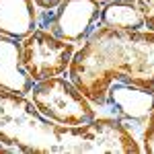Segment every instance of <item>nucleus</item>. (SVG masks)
<instances>
[{"label":"nucleus","instance_id":"7ed1b4c3","mask_svg":"<svg viewBox=\"0 0 154 154\" xmlns=\"http://www.w3.org/2000/svg\"><path fill=\"white\" fill-rule=\"evenodd\" d=\"M31 101L48 119L62 125H84L97 117L95 105L78 91L70 78L51 76L31 88Z\"/></svg>","mask_w":154,"mask_h":154},{"label":"nucleus","instance_id":"423d86ee","mask_svg":"<svg viewBox=\"0 0 154 154\" xmlns=\"http://www.w3.org/2000/svg\"><path fill=\"white\" fill-rule=\"evenodd\" d=\"M103 109H109L111 115L123 125H128L130 121L142 123L154 109V93L134 84L111 82L107 88Z\"/></svg>","mask_w":154,"mask_h":154},{"label":"nucleus","instance_id":"39448f33","mask_svg":"<svg viewBox=\"0 0 154 154\" xmlns=\"http://www.w3.org/2000/svg\"><path fill=\"white\" fill-rule=\"evenodd\" d=\"M74 51H76L74 43L58 39L41 27H37L31 35H27L21 41L23 66L35 82L66 74Z\"/></svg>","mask_w":154,"mask_h":154},{"label":"nucleus","instance_id":"1a4fd4ad","mask_svg":"<svg viewBox=\"0 0 154 154\" xmlns=\"http://www.w3.org/2000/svg\"><path fill=\"white\" fill-rule=\"evenodd\" d=\"M99 25H105L109 29H121V31H140L144 29V17L136 2L115 0L101 6Z\"/></svg>","mask_w":154,"mask_h":154},{"label":"nucleus","instance_id":"ddd939ff","mask_svg":"<svg viewBox=\"0 0 154 154\" xmlns=\"http://www.w3.org/2000/svg\"><path fill=\"white\" fill-rule=\"evenodd\" d=\"M97 2H101V4H107V2H115V0H97ZM131 2H136V0H131Z\"/></svg>","mask_w":154,"mask_h":154},{"label":"nucleus","instance_id":"f8f14e48","mask_svg":"<svg viewBox=\"0 0 154 154\" xmlns=\"http://www.w3.org/2000/svg\"><path fill=\"white\" fill-rule=\"evenodd\" d=\"M37 4V8H41V11H49V8H56L62 0H33Z\"/></svg>","mask_w":154,"mask_h":154},{"label":"nucleus","instance_id":"20e7f679","mask_svg":"<svg viewBox=\"0 0 154 154\" xmlns=\"http://www.w3.org/2000/svg\"><path fill=\"white\" fill-rule=\"evenodd\" d=\"M101 2L97 0H62L56 8L37 14V27L49 31L58 39L82 45L99 27Z\"/></svg>","mask_w":154,"mask_h":154},{"label":"nucleus","instance_id":"f03ea898","mask_svg":"<svg viewBox=\"0 0 154 154\" xmlns=\"http://www.w3.org/2000/svg\"><path fill=\"white\" fill-rule=\"evenodd\" d=\"M68 78L99 109L105 107L111 82L134 84L154 93V33L99 25L74 51Z\"/></svg>","mask_w":154,"mask_h":154},{"label":"nucleus","instance_id":"9b49d317","mask_svg":"<svg viewBox=\"0 0 154 154\" xmlns=\"http://www.w3.org/2000/svg\"><path fill=\"white\" fill-rule=\"evenodd\" d=\"M138 8L144 17V27L146 31H152L154 33V0H136Z\"/></svg>","mask_w":154,"mask_h":154},{"label":"nucleus","instance_id":"f257e3e1","mask_svg":"<svg viewBox=\"0 0 154 154\" xmlns=\"http://www.w3.org/2000/svg\"><path fill=\"white\" fill-rule=\"evenodd\" d=\"M0 142L29 154H138L134 131L115 117H95L84 125L48 119L27 95L0 88Z\"/></svg>","mask_w":154,"mask_h":154},{"label":"nucleus","instance_id":"9d476101","mask_svg":"<svg viewBox=\"0 0 154 154\" xmlns=\"http://www.w3.org/2000/svg\"><path fill=\"white\" fill-rule=\"evenodd\" d=\"M142 152L146 154H154V109L152 113L148 115L146 123H144V130H142Z\"/></svg>","mask_w":154,"mask_h":154},{"label":"nucleus","instance_id":"0eeeda50","mask_svg":"<svg viewBox=\"0 0 154 154\" xmlns=\"http://www.w3.org/2000/svg\"><path fill=\"white\" fill-rule=\"evenodd\" d=\"M35 80L29 76L21 58V41L0 35V88L29 95Z\"/></svg>","mask_w":154,"mask_h":154},{"label":"nucleus","instance_id":"6e6552de","mask_svg":"<svg viewBox=\"0 0 154 154\" xmlns=\"http://www.w3.org/2000/svg\"><path fill=\"white\" fill-rule=\"evenodd\" d=\"M37 29V4L33 0H0V35L23 41Z\"/></svg>","mask_w":154,"mask_h":154}]
</instances>
